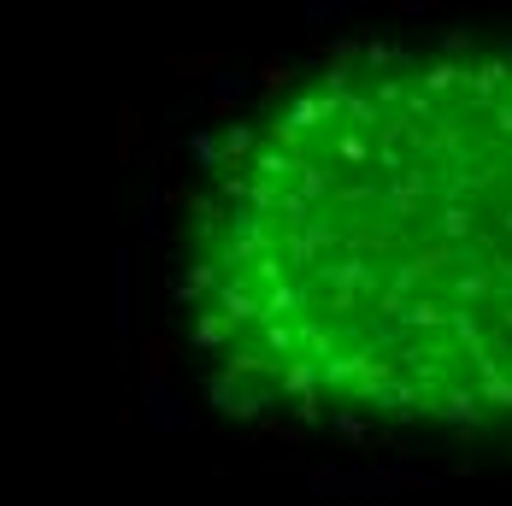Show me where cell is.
I'll use <instances>...</instances> for the list:
<instances>
[{
    "mask_svg": "<svg viewBox=\"0 0 512 506\" xmlns=\"http://www.w3.org/2000/svg\"><path fill=\"white\" fill-rule=\"evenodd\" d=\"M177 318L230 418L354 454H512V36L307 53L201 153Z\"/></svg>",
    "mask_w": 512,
    "mask_h": 506,
    "instance_id": "1",
    "label": "cell"
}]
</instances>
